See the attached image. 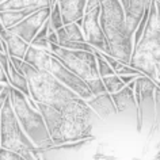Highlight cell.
Wrapping results in <instances>:
<instances>
[{
	"label": "cell",
	"mask_w": 160,
	"mask_h": 160,
	"mask_svg": "<svg viewBox=\"0 0 160 160\" xmlns=\"http://www.w3.org/2000/svg\"><path fill=\"white\" fill-rule=\"evenodd\" d=\"M37 107L46 123L53 145L91 138L92 117L95 113L84 99L78 97L61 109H54L43 103H37Z\"/></svg>",
	"instance_id": "obj_1"
},
{
	"label": "cell",
	"mask_w": 160,
	"mask_h": 160,
	"mask_svg": "<svg viewBox=\"0 0 160 160\" xmlns=\"http://www.w3.org/2000/svg\"><path fill=\"white\" fill-rule=\"evenodd\" d=\"M99 25L109 45V54L119 62L129 65L133 52V34L128 30L118 0H105L101 3Z\"/></svg>",
	"instance_id": "obj_2"
},
{
	"label": "cell",
	"mask_w": 160,
	"mask_h": 160,
	"mask_svg": "<svg viewBox=\"0 0 160 160\" xmlns=\"http://www.w3.org/2000/svg\"><path fill=\"white\" fill-rule=\"evenodd\" d=\"M21 68L27 80L29 95L34 102L49 105L54 109H61L69 101L79 97L45 69L34 67L26 61H23Z\"/></svg>",
	"instance_id": "obj_3"
},
{
	"label": "cell",
	"mask_w": 160,
	"mask_h": 160,
	"mask_svg": "<svg viewBox=\"0 0 160 160\" xmlns=\"http://www.w3.org/2000/svg\"><path fill=\"white\" fill-rule=\"evenodd\" d=\"M8 97L11 101V106L14 109V113L17 115L26 136L39 151L49 149L53 145V141H52L49 136V132H48L46 123L43 121L41 111L31 107L26 95L21 92L19 90L14 88L12 86L10 88Z\"/></svg>",
	"instance_id": "obj_4"
},
{
	"label": "cell",
	"mask_w": 160,
	"mask_h": 160,
	"mask_svg": "<svg viewBox=\"0 0 160 160\" xmlns=\"http://www.w3.org/2000/svg\"><path fill=\"white\" fill-rule=\"evenodd\" d=\"M23 61L29 62L34 67L41 68V69L48 71L50 75H53L62 84L69 87L73 92H76L84 101L92 97V92H91L88 84L83 79H80L79 76H76L73 72H71L68 69L60 60H57L52 54L50 50L41 49V48H35L33 45H30L25 57H23Z\"/></svg>",
	"instance_id": "obj_5"
},
{
	"label": "cell",
	"mask_w": 160,
	"mask_h": 160,
	"mask_svg": "<svg viewBox=\"0 0 160 160\" xmlns=\"http://www.w3.org/2000/svg\"><path fill=\"white\" fill-rule=\"evenodd\" d=\"M0 147L17 152L26 160H35L37 159L35 153L39 152V149L23 132L11 106L10 97H7L0 111Z\"/></svg>",
	"instance_id": "obj_6"
},
{
	"label": "cell",
	"mask_w": 160,
	"mask_h": 160,
	"mask_svg": "<svg viewBox=\"0 0 160 160\" xmlns=\"http://www.w3.org/2000/svg\"><path fill=\"white\" fill-rule=\"evenodd\" d=\"M52 54L57 60H60L71 72L76 76L83 79L86 83L91 80L99 79L101 76L98 73L97 57L94 52L87 50H72L57 45V43H49V49Z\"/></svg>",
	"instance_id": "obj_7"
},
{
	"label": "cell",
	"mask_w": 160,
	"mask_h": 160,
	"mask_svg": "<svg viewBox=\"0 0 160 160\" xmlns=\"http://www.w3.org/2000/svg\"><path fill=\"white\" fill-rule=\"evenodd\" d=\"M99 12H101V6L87 11L83 15L82 19V31L84 35L87 43H90L94 49H98L102 53L109 54V45L105 38V34L102 31V27L99 25Z\"/></svg>",
	"instance_id": "obj_8"
},
{
	"label": "cell",
	"mask_w": 160,
	"mask_h": 160,
	"mask_svg": "<svg viewBox=\"0 0 160 160\" xmlns=\"http://www.w3.org/2000/svg\"><path fill=\"white\" fill-rule=\"evenodd\" d=\"M50 14V7H42V8L35 10L34 12H31L30 15L21 21L19 23H17L15 26H12L10 30L11 33L19 35L22 39H25L27 43H30L33 41V38L37 35V33L39 31V29L42 27V25L48 21Z\"/></svg>",
	"instance_id": "obj_9"
},
{
	"label": "cell",
	"mask_w": 160,
	"mask_h": 160,
	"mask_svg": "<svg viewBox=\"0 0 160 160\" xmlns=\"http://www.w3.org/2000/svg\"><path fill=\"white\" fill-rule=\"evenodd\" d=\"M118 2L121 3L128 30L133 34L142 17L149 11L152 0H118Z\"/></svg>",
	"instance_id": "obj_10"
},
{
	"label": "cell",
	"mask_w": 160,
	"mask_h": 160,
	"mask_svg": "<svg viewBox=\"0 0 160 160\" xmlns=\"http://www.w3.org/2000/svg\"><path fill=\"white\" fill-rule=\"evenodd\" d=\"M86 102L99 118H107L113 114H117V109H115L111 94H109L107 91L98 95H92Z\"/></svg>",
	"instance_id": "obj_11"
},
{
	"label": "cell",
	"mask_w": 160,
	"mask_h": 160,
	"mask_svg": "<svg viewBox=\"0 0 160 160\" xmlns=\"http://www.w3.org/2000/svg\"><path fill=\"white\" fill-rule=\"evenodd\" d=\"M64 25L76 22L86 14L87 0H57Z\"/></svg>",
	"instance_id": "obj_12"
},
{
	"label": "cell",
	"mask_w": 160,
	"mask_h": 160,
	"mask_svg": "<svg viewBox=\"0 0 160 160\" xmlns=\"http://www.w3.org/2000/svg\"><path fill=\"white\" fill-rule=\"evenodd\" d=\"M0 37H2V39L6 43L7 54L15 56V57H19L23 60L27 49H29V46H30V43H27L25 39H22L19 35L11 33V31L7 29H3L0 31Z\"/></svg>",
	"instance_id": "obj_13"
},
{
	"label": "cell",
	"mask_w": 160,
	"mask_h": 160,
	"mask_svg": "<svg viewBox=\"0 0 160 160\" xmlns=\"http://www.w3.org/2000/svg\"><path fill=\"white\" fill-rule=\"evenodd\" d=\"M134 80L130 83H128L125 87H122V88L119 91H117V92L111 94V98H113L115 109H117V113H122V111L130 109V107H136V109H137L136 99H134V92H133Z\"/></svg>",
	"instance_id": "obj_14"
},
{
	"label": "cell",
	"mask_w": 160,
	"mask_h": 160,
	"mask_svg": "<svg viewBox=\"0 0 160 160\" xmlns=\"http://www.w3.org/2000/svg\"><path fill=\"white\" fill-rule=\"evenodd\" d=\"M56 33H57L58 45H61L64 42H86L82 27L76 22L67 23V25L61 26L60 29L56 30Z\"/></svg>",
	"instance_id": "obj_15"
},
{
	"label": "cell",
	"mask_w": 160,
	"mask_h": 160,
	"mask_svg": "<svg viewBox=\"0 0 160 160\" xmlns=\"http://www.w3.org/2000/svg\"><path fill=\"white\" fill-rule=\"evenodd\" d=\"M42 7H52L49 0H4L0 3V11L42 8Z\"/></svg>",
	"instance_id": "obj_16"
},
{
	"label": "cell",
	"mask_w": 160,
	"mask_h": 160,
	"mask_svg": "<svg viewBox=\"0 0 160 160\" xmlns=\"http://www.w3.org/2000/svg\"><path fill=\"white\" fill-rule=\"evenodd\" d=\"M38 8H25V10H8V11H0V21L6 29H11L17 23L23 21L27 15L34 12Z\"/></svg>",
	"instance_id": "obj_17"
},
{
	"label": "cell",
	"mask_w": 160,
	"mask_h": 160,
	"mask_svg": "<svg viewBox=\"0 0 160 160\" xmlns=\"http://www.w3.org/2000/svg\"><path fill=\"white\" fill-rule=\"evenodd\" d=\"M7 78H8V83L14 88L19 90L21 92L25 94L26 97H30L26 76L23 75V72H19L18 69H15V67L11 64L10 58H8V72H7Z\"/></svg>",
	"instance_id": "obj_18"
},
{
	"label": "cell",
	"mask_w": 160,
	"mask_h": 160,
	"mask_svg": "<svg viewBox=\"0 0 160 160\" xmlns=\"http://www.w3.org/2000/svg\"><path fill=\"white\" fill-rule=\"evenodd\" d=\"M103 84H105V88L109 94H114L117 92V91H119L122 88V87H125L126 84L121 80V78H119L118 75H110V76H106V78H101Z\"/></svg>",
	"instance_id": "obj_19"
},
{
	"label": "cell",
	"mask_w": 160,
	"mask_h": 160,
	"mask_svg": "<svg viewBox=\"0 0 160 160\" xmlns=\"http://www.w3.org/2000/svg\"><path fill=\"white\" fill-rule=\"evenodd\" d=\"M94 54L97 57V67H98V73L101 78H106V76L114 75V69L110 67V64L102 57L101 52L98 49H94Z\"/></svg>",
	"instance_id": "obj_20"
},
{
	"label": "cell",
	"mask_w": 160,
	"mask_h": 160,
	"mask_svg": "<svg viewBox=\"0 0 160 160\" xmlns=\"http://www.w3.org/2000/svg\"><path fill=\"white\" fill-rule=\"evenodd\" d=\"M49 22H50V26L53 27L54 30L60 29L61 26H64V22H62V17H61V11H60V6L56 0V3L50 7V14H49Z\"/></svg>",
	"instance_id": "obj_21"
},
{
	"label": "cell",
	"mask_w": 160,
	"mask_h": 160,
	"mask_svg": "<svg viewBox=\"0 0 160 160\" xmlns=\"http://www.w3.org/2000/svg\"><path fill=\"white\" fill-rule=\"evenodd\" d=\"M0 160H26L22 155L0 147Z\"/></svg>",
	"instance_id": "obj_22"
},
{
	"label": "cell",
	"mask_w": 160,
	"mask_h": 160,
	"mask_svg": "<svg viewBox=\"0 0 160 160\" xmlns=\"http://www.w3.org/2000/svg\"><path fill=\"white\" fill-rule=\"evenodd\" d=\"M91 90L92 95H98V94H102V92H106V88H105V84H103L102 79H95V80H91V82L87 83Z\"/></svg>",
	"instance_id": "obj_23"
},
{
	"label": "cell",
	"mask_w": 160,
	"mask_h": 160,
	"mask_svg": "<svg viewBox=\"0 0 160 160\" xmlns=\"http://www.w3.org/2000/svg\"><path fill=\"white\" fill-rule=\"evenodd\" d=\"M101 54H102V57H103V58H105V60H106V61H107V62H109V64H110V67H111V68H113V69H115V67H117V65H118V64H119V61H118V60H117V58H114V57H113V56L107 54V53H102V52H101Z\"/></svg>",
	"instance_id": "obj_24"
},
{
	"label": "cell",
	"mask_w": 160,
	"mask_h": 160,
	"mask_svg": "<svg viewBox=\"0 0 160 160\" xmlns=\"http://www.w3.org/2000/svg\"><path fill=\"white\" fill-rule=\"evenodd\" d=\"M8 58H10V61L11 64L15 67V69H18L19 72H22V64H23V60L22 58H19V57H15V56H8Z\"/></svg>",
	"instance_id": "obj_25"
},
{
	"label": "cell",
	"mask_w": 160,
	"mask_h": 160,
	"mask_svg": "<svg viewBox=\"0 0 160 160\" xmlns=\"http://www.w3.org/2000/svg\"><path fill=\"white\" fill-rule=\"evenodd\" d=\"M156 7V26L160 30V0H153Z\"/></svg>",
	"instance_id": "obj_26"
},
{
	"label": "cell",
	"mask_w": 160,
	"mask_h": 160,
	"mask_svg": "<svg viewBox=\"0 0 160 160\" xmlns=\"http://www.w3.org/2000/svg\"><path fill=\"white\" fill-rule=\"evenodd\" d=\"M10 88H11V87H10ZM10 88H7V90L3 91V92H0V111H2V107H3V105H4L7 97L10 95Z\"/></svg>",
	"instance_id": "obj_27"
},
{
	"label": "cell",
	"mask_w": 160,
	"mask_h": 160,
	"mask_svg": "<svg viewBox=\"0 0 160 160\" xmlns=\"http://www.w3.org/2000/svg\"><path fill=\"white\" fill-rule=\"evenodd\" d=\"M119 78H121V80H122L123 83H125V84H128V83L133 82L136 78H138V76H136V75H121Z\"/></svg>",
	"instance_id": "obj_28"
},
{
	"label": "cell",
	"mask_w": 160,
	"mask_h": 160,
	"mask_svg": "<svg viewBox=\"0 0 160 160\" xmlns=\"http://www.w3.org/2000/svg\"><path fill=\"white\" fill-rule=\"evenodd\" d=\"M10 87H11V84H8V83H0V92H3V91L10 88Z\"/></svg>",
	"instance_id": "obj_29"
},
{
	"label": "cell",
	"mask_w": 160,
	"mask_h": 160,
	"mask_svg": "<svg viewBox=\"0 0 160 160\" xmlns=\"http://www.w3.org/2000/svg\"><path fill=\"white\" fill-rule=\"evenodd\" d=\"M0 50H2V52H4V53H7L6 43H4V41H3V39H2V37H0Z\"/></svg>",
	"instance_id": "obj_30"
},
{
	"label": "cell",
	"mask_w": 160,
	"mask_h": 160,
	"mask_svg": "<svg viewBox=\"0 0 160 160\" xmlns=\"http://www.w3.org/2000/svg\"><path fill=\"white\" fill-rule=\"evenodd\" d=\"M49 2H50V4H52V6H53V4H54V3H56V0H49Z\"/></svg>",
	"instance_id": "obj_31"
},
{
	"label": "cell",
	"mask_w": 160,
	"mask_h": 160,
	"mask_svg": "<svg viewBox=\"0 0 160 160\" xmlns=\"http://www.w3.org/2000/svg\"><path fill=\"white\" fill-rule=\"evenodd\" d=\"M3 2H4V0H0V3H3Z\"/></svg>",
	"instance_id": "obj_32"
},
{
	"label": "cell",
	"mask_w": 160,
	"mask_h": 160,
	"mask_svg": "<svg viewBox=\"0 0 160 160\" xmlns=\"http://www.w3.org/2000/svg\"><path fill=\"white\" fill-rule=\"evenodd\" d=\"M35 160H37V159H35Z\"/></svg>",
	"instance_id": "obj_33"
}]
</instances>
